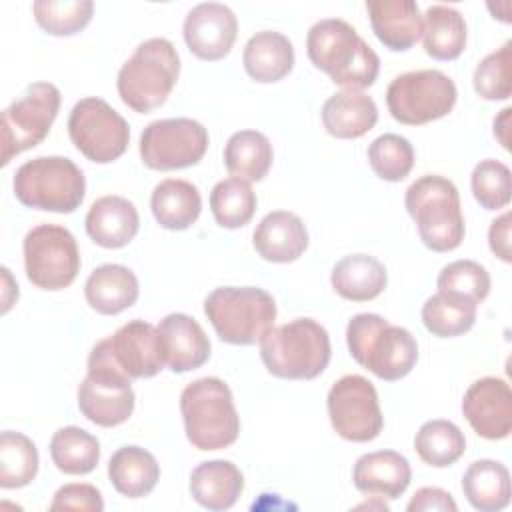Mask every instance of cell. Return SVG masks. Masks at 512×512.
<instances>
[{
	"mask_svg": "<svg viewBox=\"0 0 512 512\" xmlns=\"http://www.w3.org/2000/svg\"><path fill=\"white\" fill-rule=\"evenodd\" d=\"M310 62L344 90H362L376 82L378 54L342 18L318 20L306 36Z\"/></svg>",
	"mask_w": 512,
	"mask_h": 512,
	"instance_id": "1",
	"label": "cell"
},
{
	"mask_svg": "<svg viewBox=\"0 0 512 512\" xmlns=\"http://www.w3.org/2000/svg\"><path fill=\"white\" fill-rule=\"evenodd\" d=\"M346 344L360 366L386 382L408 376L418 360L414 336L372 312L352 316L346 326Z\"/></svg>",
	"mask_w": 512,
	"mask_h": 512,
	"instance_id": "2",
	"label": "cell"
},
{
	"mask_svg": "<svg viewBox=\"0 0 512 512\" xmlns=\"http://www.w3.org/2000/svg\"><path fill=\"white\" fill-rule=\"evenodd\" d=\"M180 412L188 442L198 450H222L236 442L240 416L228 384L206 376L190 382L180 394Z\"/></svg>",
	"mask_w": 512,
	"mask_h": 512,
	"instance_id": "3",
	"label": "cell"
},
{
	"mask_svg": "<svg viewBox=\"0 0 512 512\" xmlns=\"http://www.w3.org/2000/svg\"><path fill=\"white\" fill-rule=\"evenodd\" d=\"M330 336L312 318H296L272 328L260 340V356L266 370L284 380H312L330 362Z\"/></svg>",
	"mask_w": 512,
	"mask_h": 512,
	"instance_id": "4",
	"label": "cell"
},
{
	"mask_svg": "<svg viewBox=\"0 0 512 512\" xmlns=\"http://www.w3.org/2000/svg\"><path fill=\"white\" fill-rule=\"evenodd\" d=\"M180 58L166 38H148L122 64L118 72L120 100L138 114H148L162 106L176 86Z\"/></svg>",
	"mask_w": 512,
	"mask_h": 512,
	"instance_id": "5",
	"label": "cell"
},
{
	"mask_svg": "<svg viewBox=\"0 0 512 512\" xmlns=\"http://www.w3.org/2000/svg\"><path fill=\"white\" fill-rule=\"evenodd\" d=\"M404 204L426 248L432 252H450L462 244L464 218L452 180L426 174L408 186Z\"/></svg>",
	"mask_w": 512,
	"mask_h": 512,
	"instance_id": "6",
	"label": "cell"
},
{
	"mask_svg": "<svg viewBox=\"0 0 512 512\" xmlns=\"http://www.w3.org/2000/svg\"><path fill=\"white\" fill-rule=\"evenodd\" d=\"M204 314L222 342L250 346L274 328L276 302L256 286H220L206 296Z\"/></svg>",
	"mask_w": 512,
	"mask_h": 512,
	"instance_id": "7",
	"label": "cell"
},
{
	"mask_svg": "<svg viewBox=\"0 0 512 512\" xmlns=\"http://www.w3.org/2000/svg\"><path fill=\"white\" fill-rule=\"evenodd\" d=\"M12 186L20 204L58 214L74 212L86 194L82 170L66 156H38L24 162Z\"/></svg>",
	"mask_w": 512,
	"mask_h": 512,
	"instance_id": "8",
	"label": "cell"
},
{
	"mask_svg": "<svg viewBox=\"0 0 512 512\" xmlns=\"http://www.w3.org/2000/svg\"><path fill=\"white\" fill-rule=\"evenodd\" d=\"M456 96V84L450 76L424 68L396 76L386 90V106L396 122L420 126L452 112Z\"/></svg>",
	"mask_w": 512,
	"mask_h": 512,
	"instance_id": "9",
	"label": "cell"
},
{
	"mask_svg": "<svg viewBox=\"0 0 512 512\" xmlns=\"http://www.w3.org/2000/svg\"><path fill=\"white\" fill-rule=\"evenodd\" d=\"M60 110V90L50 82H34L24 96L2 112V160L6 166L14 156L38 146L50 132Z\"/></svg>",
	"mask_w": 512,
	"mask_h": 512,
	"instance_id": "10",
	"label": "cell"
},
{
	"mask_svg": "<svg viewBox=\"0 0 512 512\" xmlns=\"http://www.w3.org/2000/svg\"><path fill=\"white\" fill-rule=\"evenodd\" d=\"M68 134L82 156L96 164H108L126 152L130 126L106 100L88 96L74 104L68 116Z\"/></svg>",
	"mask_w": 512,
	"mask_h": 512,
	"instance_id": "11",
	"label": "cell"
},
{
	"mask_svg": "<svg viewBox=\"0 0 512 512\" xmlns=\"http://www.w3.org/2000/svg\"><path fill=\"white\" fill-rule=\"evenodd\" d=\"M24 268L28 280L42 290H62L80 272L76 238L64 226L40 224L24 238Z\"/></svg>",
	"mask_w": 512,
	"mask_h": 512,
	"instance_id": "12",
	"label": "cell"
},
{
	"mask_svg": "<svg viewBox=\"0 0 512 512\" xmlns=\"http://www.w3.org/2000/svg\"><path fill=\"white\" fill-rule=\"evenodd\" d=\"M208 150V130L192 118H164L150 122L140 134V158L152 170H180L194 166Z\"/></svg>",
	"mask_w": 512,
	"mask_h": 512,
	"instance_id": "13",
	"label": "cell"
},
{
	"mask_svg": "<svg viewBox=\"0 0 512 512\" xmlns=\"http://www.w3.org/2000/svg\"><path fill=\"white\" fill-rule=\"evenodd\" d=\"M334 432L350 442H370L384 426L374 384L360 374L336 380L326 398Z\"/></svg>",
	"mask_w": 512,
	"mask_h": 512,
	"instance_id": "14",
	"label": "cell"
},
{
	"mask_svg": "<svg viewBox=\"0 0 512 512\" xmlns=\"http://www.w3.org/2000/svg\"><path fill=\"white\" fill-rule=\"evenodd\" d=\"M102 344L112 362L132 380L152 378L164 368L158 328L150 322L130 320L104 338Z\"/></svg>",
	"mask_w": 512,
	"mask_h": 512,
	"instance_id": "15",
	"label": "cell"
},
{
	"mask_svg": "<svg viewBox=\"0 0 512 512\" xmlns=\"http://www.w3.org/2000/svg\"><path fill=\"white\" fill-rule=\"evenodd\" d=\"M462 412L472 430L486 440H502L512 432V390L496 376L470 384L462 400Z\"/></svg>",
	"mask_w": 512,
	"mask_h": 512,
	"instance_id": "16",
	"label": "cell"
},
{
	"mask_svg": "<svg viewBox=\"0 0 512 512\" xmlns=\"http://www.w3.org/2000/svg\"><path fill=\"white\" fill-rule=\"evenodd\" d=\"M188 50L200 60H220L228 56L238 34L236 14L220 2L196 4L182 26Z\"/></svg>",
	"mask_w": 512,
	"mask_h": 512,
	"instance_id": "17",
	"label": "cell"
},
{
	"mask_svg": "<svg viewBox=\"0 0 512 512\" xmlns=\"http://www.w3.org/2000/svg\"><path fill=\"white\" fill-rule=\"evenodd\" d=\"M164 364L176 372L200 368L210 358V340L202 326L188 314L172 312L158 324Z\"/></svg>",
	"mask_w": 512,
	"mask_h": 512,
	"instance_id": "18",
	"label": "cell"
},
{
	"mask_svg": "<svg viewBox=\"0 0 512 512\" xmlns=\"http://www.w3.org/2000/svg\"><path fill=\"white\" fill-rule=\"evenodd\" d=\"M412 470L408 460L394 450L362 454L352 470L354 486L372 498H398L410 484Z\"/></svg>",
	"mask_w": 512,
	"mask_h": 512,
	"instance_id": "19",
	"label": "cell"
},
{
	"mask_svg": "<svg viewBox=\"0 0 512 512\" xmlns=\"http://www.w3.org/2000/svg\"><path fill=\"white\" fill-rule=\"evenodd\" d=\"M252 244L264 260L286 264L298 260L308 248V230L294 212L274 210L256 226Z\"/></svg>",
	"mask_w": 512,
	"mask_h": 512,
	"instance_id": "20",
	"label": "cell"
},
{
	"mask_svg": "<svg viewBox=\"0 0 512 512\" xmlns=\"http://www.w3.org/2000/svg\"><path fill=\"white\" fill-rule=\"evenodd\" d=\"M366 10L376 38L394 52L412 48L422 36V14L414 0H368Z\"/></svg>",
	"mask_w": 512,
	"mask_h": 512,
	"instance_id": "21",
	"label": "cell"
},
{
	"mask_svg": "<svg viewBox=\"0 0 512 512\" xmlns=\"http://www.w3.org/2000/svg\"><path fill=\"white\" fill-rule=\"evenodd\" d=\"M86 234L102 248H122L132 242L140 228L136 206L124 196H102L86 214Z\"/></svg>",
	"mask_w": 512,
	"mask_h": 512,
	"instance_id": "22",
	"label": "cell"
},
{
	"mask_svg": "<svg viewBox=\"0 0 512 512\" xmlns=\"http://www.w3.org/2000/svg\"><path fill=\"white\" fill-rule=\"evenodd\" d=\"M378 122L376 102L362 90H342L332 94L322 106L326 132L340 140H354L370 132Z\"/></svg>",
	"mask_w": 512,
	"mask_h": 512,
	"instance_id": "23",
	"label": "cell"
},
{
	"mask_svg": "<svg viewBox=\"0 0 512 512\" xmlns=\"http://www.w3.org/2000/svg\"><path fill=\"white\" fill-rule=\"evenodd\" d=\"M140 294L136 274L122 264H102L84 284V296L98 314L114 316L130 308Z\"/></svg>",
	"mask_w": 512,
	"mask_h": 512,
	"instance_id": "24",
	"label": "cell"
},
{
	"mask_svg": "<svg viewBox=\"0 0 512 512\" xmlns=\"http://www.w3.org/2000/svg\"><path fill=\"white\" fill-rule=\"evenodd\" d=\"M330 284L344 300L368 302L384 292L388 272L384 264L370 254H348L334 264Z\"/></svg>",
	"mask_w": 512,
	"mask_h": 512,
	"instance_id": "25",
	"label": "cell"
},
{
	"mask_svg": "<svg viewBox=\"0 0 512 512\" xmlns=\"http://www.w3.org/2000/svg\"><path fill=\"white\" fill-rule=\"evenodd\" d=\"M244 490V476L230 460H208L190 474L192 498L208 510H228Z\"/></svg>",
	"mask_w": 512,
	"mask_h": 512,
	"instance_id": "26",
	"label": "cell"
},
{
	"mask_svg": "<svg viewBox=\"0 0 512 512\" xmlns=\"http://www.w3.org/2000/svg\"><path fill=\"white\" fill-rule=\"evenodd\" d=\"M242 64L252 80L262 84L278 82L294 66L292 42L276 30L256 32L244 46Z\"/></svg>",
	"mask_w": 512,
	"mask_h": 512,
	"instance_id": "27",
	"label": "cell"
},
{
	"mask_svg": "<svg viewBox=\"0 0 512 512\" xmlns=\"http://www.w3.org/2000/svg\"><path fill=\"white\" fill-rule=\"evenodd\" d=\"M78 408L92 424L112 428L132 416L134 390L86 376L78 386Z\"/></svg>",
	"mask_w": 512,
	"mask_h": 512,
	"instance_id": "28",
	"label": "cell"
},
{
	"mask_svg": "<svg viewBox=\"0 0 512 512\" xmlns=\"http://www.w3.org/2000/svg\"><path fill=\"white\" fill-rule=\"evenodd\" d=\"M150 208L162 228L186 230L198 220L202 210V198L192 182L180 178H166L154 186L150 196Z\"/></svg>",
	"mask_w": 512,
	"mask_h": 512,
	"instance_id": "29",
	"label": "cell"
},
{
	"mask_svg": "<svg viewBox=\"0 0 512 512\" xmlns=\"http://www.w3.org/2000/svg\"><path fill=\"white\" fill-rule=\"evenodd\" d=\"M108 478L114 490L126 498H142L150 494L160 478L156 458L140 446L118 448L108 462Z\"/></svg>",
	"mask_w": 512,
	"mask_h": 512,
	"instance_id": "30",
	"label": "cell"
},
{
	"mask_svg": "<svg viewBox=\"0 0 512 512\" xmlns=\"http://www.w3.org/2000/svg\"><path fill=\"white\" fill-rule=\"evenodd\" d=\"M466 500L480 512H498L510 504V472L498 460H476L462 476Z\"/></svg>",
	"mask_w": 512,
	"mask_h": 512,
	"instance_id": "31",
	"label": "cell"
},
{
	"mask_svg": "<svg viewBox=\"0 0 512 512\" xmlns=\"http://www.w3.org/2000/svg\"><path fill=\"white\" fill-rule=\"evenodd\" d=\"M422 42L434 60H456L466 48V20L446 4H432L422 16Z\"/></svg>",
	"mask_w": 512,
	"mask_h": 512,
	"instance_id": "32",
	"label": "cell"
},
{
	"mask_svg": "<svg viewBox=\"0 0 512 512\" xmlns=\"http://www.w3.org/2000/svg\"><path fill=\"white\" fill-rule=\"evenodd\" d=\"M272 158V144L258 130L234 132L224 146L226 170L248 182H260L268 174Z\"/></svg>",
	"mask_w": 512,
	"mask_h": 512,
	"instance_id": "33",
	"label": "cell"
},
{
	"mask_svg": "<svg viewBox=\"0 0 512 512\" xmlns=\"http://www.w3.org/2000/svg\"><path fill=\"white\" fill-rule=\"evenodd\" d=\"M476 302L452 294L436 292L422 306V322L426 330L438 338H454L466 334L476 322Z\"/></svg>",
	"mask_w": 512,
	"mask_h": 512,
	"instance_id": "34",
	"label": "cell"
},
{
	"mask_svg": "<svg viewBox=\"0 0 512 512\" xmlns=\"http://www.w3.org/2000/svg\"><path fill=\"white\" fill-rule=\"evenodd\" d=\"M50 456L60 472L82 476L98 466L100 442L78 426H64L50 440Z\"/></svg>",
	"mask_w": 512,
	"mask_h": 512,
	"instance_id": "35",
	"label": "cell"
},
{
	"mask_svg": "<svg viewBox=\"0 0 512 512\" xmlns=\"http://www.w3.org/2000/svg\"><path fill=\"white\" fill-rule=\"evenodd\" d=\"M414 450L428 466L446 468L464 454L466 438L450 420H428L416 432Z\"/></svg>",
	"mask_w": 512,
	"mask_h": 512,
	"instance_id": "36",
	"label": "cell"
},
{
	"mask_svg": "<svg viewBox=\"0 0 512 512\" xmlns=\"http://www.w3.org/2000/svg\"><path fill=\"white\" fill-rule=\"evenodd\" d=\"M210 210L222 228L246 226L256 212V194L250 182L236 176L220 180L210 192Z\"/></svg>",
	"mask_w": 512,
	"mask_h": 512,
	"instance_id": "37",
	"label": "cell"
},
{
	"mask_svg": "<svg viewBox=\"0 0 512 512\" xmlns=\"http://www.w3.org/2000/svg\"><path fill=\"white\" fill-rule=\"evenodd\" d=\"M38 472V450L34 442L12 430L0 436V486L22 488L28 486Z\"/></svg>",
	"mask_w": 512,
	"mask_h": 512,
	"instance_id": "38",
	"label": "cell"
},
{
	"mask_svg": "<svg viewBox=\"0 0 512 512\" xmlns=\"http://www.w3.org/2000/svg\"><path fill=\"white\" fill-rule=\"evenodd\" d=\"M38 26L52 36H72L88 26L94 12L92 0H36L32 4Z\"/></svg>",
	"mask_w": 512,
	"mask_h": 512,
	"instance_id": "39",
	"label": "cell"
},
{
	"mask_svg": "<svg viewBox=\"0 0 512 512\" xmlns=\"http://www.w3.org/2000/svg\"><path fill=\"white\" fill-rule=\"evenodd\" d=\"M368 162L378 178L400 182L414 166V148L410 140L400 134H382L368 146Z\"/></svg>",
	"mask_w": 512,
	"mask_h": 512,
	"instance_id": "40",
	"label": "cell"
},
{
	"mask_svg": "<svg viewBox=\"0 0 512 512\" xmlns=\"http://www.w3.org/2000/svg\"><path fill=\"white\" fill-rule=\"evenodd\" d=\"M472 194L484 210H500L510 202V168L500 160H480L470 178Z\"/></svg>",
	"mask_w": 512,
	"mask_h": 512,
	"instance_id": "41",
	"label": "cell"
},
{
	"mask_svg": "<svg viewBox=\"0 0 512 512\" xmlns=\"http://www.w3.org/2000/svg\"><path fill=\"white\" fill-rule=\"evenodd\" d=\"M510 62H512V42H506L502 48L490 52L482 58L474 70V90L484 100H508L512 92L510 80Z\"/></svg>",
	"mask_w": 512,
	"mask_h": 512,
	"instance_id": "42",
	"label": "cell"
},
{
	"mask_svg": "<svg viewBox=\"0 0 512 512\" xmlns=\"http://www.w3.org/2000/svg\"><path fill=\"white\" fill-rule=\"evenodd\" d=\"M436 286L438 292L460 294L478 304L490 292V274L474 260H456L440 270Z\"/></svg>",
	"mask_w": 512,
	"mask_h": 512,
	"instance_id": "43",
	"label": "cell"
},
{
	"mask_svg": "<svg viewBox=\"0 0 512 512\" xmlns=\"http://www.w3.org/2000/svg\"><path fill=\"white\" fill-rule=\"evenodd\" d=\"M52 512L58 510H78V512H102L104 500L96 486L92 484H64L56 490L50 504Z\"/></svg>",
	"mask_w": 512,
	"mask_h": 512,
	"instance_id": "44",
	"label": "cell"
},
{
	"mask_svg": "<svg viewBox=\"0 0 512 512\" xmlns=\"http://www.w3.org/2000/svg\"><path fill=\"white\" fill-rule=\"evenodd\" d=\"M408 512H430V510H440V512H456L458 506L452 498L450 492L436 488V486H426L420 488L412 500L406 506Z\"/></svg>",
	"mask_w": 512,
	"mask_h": 512,
	"instance_id": "45",
	"label": "cell"
},
{
	"mask_svg": "<svg viewBox=\"0 0 512 512\" xmlns=\"http://www.w3.org/2000/svg\"><path fill=\"white\" fill-rule=\"evenodd\" d=\"M488 244L490 250L502 260V262H512V252H510V212H504L496 220H492L488 228Z\"/></svg>",
	"mask_w": 512,
	"mask_h": 512,
	"instance_id": "46",
	"label": "cell"
},
{
	"mask_svg": "<svg viewBox=\"0 0 512 512\" xmlns=\"http://www.w3.org/2000/svg\"><path fill=\"white\" fill-rule=\"evenodd\" d=\"M510 108H504L502 112H500V116L498 118H494V136L500 140V144L508 150L510 148V144H508V118H510Z\"/></svg>",
	"mask_w": 512,
	"mask_h": 512,
	"instance_id": "47",
	"label": "cell"
}]
</instances>
